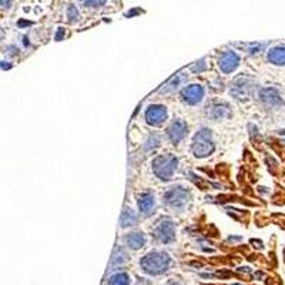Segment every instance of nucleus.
Wrapping results in <instances>:
<instances>
[{
	"instance_id": "nucleus-1",
	"label": "nucleus",
	"mask_w": 285,
	"mask_h": 285,
	"mask_svg": "<svg viewBox=\"0 0 285 285\" xmlns=\"http://www.w3.org/2000/svg\"><path fill=\"white\" fill-rule=\"evenodd\" d=\"M171 258L168 254L161 253V251H154V253L147 254L140 261L141 268L150 275H159L165 273L170 268Z\"/></svg>"
},
{
	"instance_id": "nucleus-2",
	"label": "nucleus",
	"mask_w": 285,
	"mask_h": 285,
	"mask_svg": "<svg viewBox=\"0 0 285 285\" xmlns=\"http://www.w3.org/2000/svg\"><path fill=\"white\" fill-rule=\"evenodd\" d=\"M177 157H174L173 154H164V156H159L157 159H154V161H153V171H154V174L160 180L168 181L173 177L176 168H177Z\"/></svg>"
},
{
	"instance_id": "nucleus-3",
	"label": "nucleus",
	"mask_w": 285,
	"mask_h": 285,
	"mask_svg": "<svg viewBox=\"0 0 285 285\" xmlns=\"http://www.w3.org/2000/svg\"><path fill=\"white\" fill-rule=\"evenodd\" d=\"M190 201V191L181 185L170 187L164 193V204L174 210H184Z\"/></svg>"
},
{
	"instance_id": "nucleus-4",
	"label": "nucleus",
	"mask_w": 285,
	"mask_h": 285,
	"mask_svg": "<svg viewBox=\"0 0 285 285\" xmlns=\"http://www.w3.org/2000/svg\"><path fill=\"white\" fill-rule=\"evenodd\" d=\"M214 151L213 136L208 128H201L193 140V153L196 157H207Z\"/></svg>"
},
{
	"instance_id": "nucleus-5",
	"label": "nucleus",
	"mask_w": 285,
	"mask_h": 285,
	"mask_svg": "<svg viewBox=\"0 0 285 285\" xmlns=\"http://www.w3.org/2000/svg\"><path fill=\"white\" fill-rule=\"evenodd\" d=\"M255 82L250 77H238L231 84V94L234 96L237 100H245L253 94Z\"/></svg>"
},
{
	"instance_id": "nucleus-6",
	"label": "nucleus",
	"mask_w": 285,
	"mask_h": 285,
	"mask_svg": "<svg viewBox=\"0 0 285 285\" xmlns=\"http://www.w3.org/2000/svg\"><path fill=\"white\" fill-rule=\"evenodd\" d=\"M153 235L159 241L164 242V244H168L171 241H174V238H176V230H174L173 221H171V220H163V221L160 222L159 225L156 227Z\"/></svg>"
},
{
	"instance_id": "nucleus-7",
	"label": "nucleus",
	"mask_w": 285,
	"mask_h": 285,
	"mask_svg": "<svg viewBox=\"0 0 285 285\" xmlns=\"http://www.w3.org/2000/svg\"><path fill=\"white\" fill-rule=\"evenodd\" d=\"M260 99L261 102L265 104L267 107L270 108H278L281 107L284 102L282 97L278 93V90L273 89V87H265L260 91Z\"/></svg>"
},
{
	"instance_id": "nucleus-8",
	"label": "nucleus",
	"mask_w": 285,
	"mask_h": 285,
	"mask_svg": "<svg viewBox=\"0 0 285 285\" xmlns=\"http://www.w3.org/2000/svg\"><path fill=\"white\" fill-rule=\"evenodd\" d=\"M240 64V57L234 51H224L218 59V66L222 73H233Z\"/></svg>"
},
{
	"instance_id": "nucleus-9",
	"label": "nucleus",
	"mask_w": 285,
	"mask_h": 285,
	"mask_svg": "<svg viewBox=\"0 0 285 285\" xmlns=\"http://www.w3.org/2000/svg\"><path fill=\"white\" fill-rule=\"evenodd\" d=\"M167 119V110L164 106H150L146 111V121L150 126H160Z\"/></svg>"
},
{
	"instance_id": "nucleus-10",
	"label": "nucleus",
	"mask_w": 285,
	"mask_h": 285,
	"mask_svg": "<svg viewBox=\"0 0 285 285\" xmlns=\"http://www.w3.org/2000/svg\"><path fill=\"white\" fill-rule=\"evenodd\" d=\"M181 97H183L184 102L188 103V104H197V103H200L204 97L203 86H200V84L187 86V87L183 89V91H181Z\"/></svg>"
},
{
	"instance_id": "nucleus-11",
	"label": "nucleus",
	"mask_w": 285,
	"mask_h": 285,
	"mask_svg": "<svg viewBox=\"0 0 285 285\" xmlns=\"http://www.w3.org/2000/svg\"><path fill=\"white\" fill-rule=\"evenodd\" d=\"M168 137L173 143H176L177 144L178 141H181V140L185 137V134H187V124L181 120H176L171 123V126L168 127Z\"/></svg>"
},
{
	"instance_id": "nucleus-12",
	"label": "nucleus",
	"mask_w": 285,
	"mask_h": 285,
	"mask_svg": "<svg viewBox=\"0 0 285 285\" xmlns=\"http://www.w3.org/2000/svg\"><path fill=\"white\" fill-rule=\"evenodd\" d=\"M156 207V200L151 193H144L139 197V208L144 216H150Z\"/></svg>"
},
{
	"instance_id": "nucleus-13",
	"label": "nucleus",
	"mask_w": 285,
	"mask_h": 285,
	"mask_svg": "<svg viewBox=\"0 0 285 285\" xmlns=\"http://www.w3.org/2000/svg\"><path fill=\"white\" fill-rule=\"evenodd\" d=\"M267 60L275 66H285V46L273 47L267 54Z\"/></svg>"
},
{
	"instance_id": "nucleus-14",
	"label": "nucleus",
	"mask_w": 285,
	"mask_h": 285,
	"mask_svg": "<svg viewBox=\"0 0 285 285\" xmlns=\"http://www.w3.org/2000/svg\"><path fill=\"white\" fill-rule=\"evenodd\" d=\"M228 116H230V107L227 104H216L210 110V117L216 121L224 120V119H227Z\"/></svg>"
},
{
	"instance_id": "nucleus-15",
	"label": "nucleus",
	"mask_w": 285,
	"mask_h": 285,
	"mask_svg": "<svg viewBox=\"0 0 285 285\" xmlns=\"http://www.w3.org/2000/svg\"><path fill=\"white\" fill-rule=\"evenodd\" d=\"M126 244L133 250H140L146 244V237L141 233H131L126 237Z\"/></svg>"
},
{
	"instance_id": "nucleus-16",
	"label": "nucleus",
	"mask_w": 285,
	"mask_h": 285,
	"mask_svg": "<svg viewBox=\"0 0 285 285\" xmlns=\"http://www.w3.org/2000/svg\"><path fill=\"white\" fill-rule=\"evenodd\" d=\"M184 82V74L183 73H180L177 76H174L171 79L170 82L165 83L164 87H161L160 91L161 93H171V91H174V90L178 89V86H181V83Z\"/></svg>"
},
{
	"instance_id": "nucleus-17",
	"label": "nucleus",
	"mask_w": 285,
	"mask_h": 285,
	"mask_svg": "<svg viewBox=\"0 0 285 285\" xmlns=\"http://www.w3.org/2000/svg\"><path fill=\"white\" fill-rule=\"evenodd\" d=\"M136 222H137V216L133 210H124L120 217L121 227H130V225H134Z\"/></svg>"
},
{
	"instance_id": "nucleus-18",
	"label": "nucleus",
	"mask_w": 285,
	"mask_h": 285,
	"mask_svg": "<svg viewBox=\"0 0 285 285\" xmlns=\"http://www.w3.org/2000/svg\"><path fill=\"white\" fill-rule=\"evenodd\" d=\"M108 285H130V277L126 273H117L108 279Z\"/></svg>"
},
{
	"instance_id": "nucleus-19",
	"label": "nucleus",
	"mask_w": 285,
	"mask_h": 285,
	"mask_svg": "<svg viewBox=\"0 0 285 285\" xmlns=\"http://www.w3.org/2000/svg\"><path fill=\"white\" fill-rule=\"evenodd\" d=\"M126 260H127V254L124 253V250H123V248H116V251H114L113 254V258H111V267L123 264Z\"/></svg>"
},
{
	"instance_id": "nucleus-20",
	"label": "nucleus",
	"mask_w": 285,
	"mask_h": 285,
	"mask_svg": "<svg viewBox=\"0 0 285 285\" xmlns=\"http://www.w3.org/2000/svg\"><path fill=\"white\" fill-rule=\"evenodd\" d=\"M238 46H242L244 47V50L250 53V54H255V53H258V51L264 47V45H261V43H248V45H238Z\"/></svg>"
},
{
	"instance_id": "nucleus-21",
	"label": "nucleus",
	"mask_w": 285,
	"mask_h": 285,
	"mask_svg": "<svg viewBox=\"0 0 285 285\" xmlns=\"http://www.w3.org/2000/svg\"><path fill=\"white\" fill-rule=\"evenodd\" d=\"M160 143H161V140H160L159 136H151L150 139L147 140V144L144 146L146 150H153V148H157L160 146Z\"/></svg>"
},
{
	"instance_id": "nucleus-22",
	"label": "nucleus",
	"mask_w": 285,
	"mask_h": 285,
	"mask_svg": "<svg viewBox=\"0 0 285 285\" xmlns=\"http://www.w3.org/2000/svg\"><path fill=\"white\" fill-rule=\"evenodd\" d=\"M67 17L69 22H77L79 20V10L74 6H69L67 9Z\"/></svg>"
},
{
	"instance_id": "nucleus-23",
	"label": "nucleus",
	"mask_w": 285,
	"mask_h": 285,
	"mask_svg": "<svg viewBox=\"0 0 285 285\" xmlns=\"http://www.w3.org/2000/svg\"><path fill=\"white\" fill-rule=\"evenodd\" d=\"M207 69V64H205V60H201V62H197L194 66H191V71L193 73H200V71H204Z\"/></svg>"
},
{
	"instance_id": "nucleus-24",
	"label": "nucleus",
	"mask_w": 285,
	"mask_h": 285,
	"mask_svg": "<svg viewBox=\"0 0 285 285\" xmlns=\"http://www.w3.org/2000/svg\"><path fill=\"white\" fill-rule=\"evenodd\" d=\"M106 2H84V6H89V7H99V6H103Z\"/></svg>"
},
{
	"instance_id": "nucleus-25",
	"label": "nucleus",
	"mask_w": 285,
	"mask_h": 285,
	"mask_svg": "<svg viewBox=\"0 0 285 285\" xmlns=\"http://www.w3.org/2000/svg\"><path fill=\"white\" fill-rule=\"evenodd\" d=\"M62 37H64V30L63 29H59L56 34V40H62Z\"/></svg>"
},
{
	"instance_id": "nucleus-26",
	"label": "nucleus",
	"mask_w": 285,
	"mask_h": 285,
	"mask_svg": "<svg viewBox=\"0 0 285 285\" xmlns=\"http://www.w3.org/2000/svg\"><path fill=\"white\" fill-rule=\"evenodd\" d=\"M167 285H184L183 282H180V281H177V279H173V281H170Z\"/></svg>"
},
{
	"instance_id": "nucleus-27",
	"label": "nucleus",
	"mask_w": 285,
	"mask_h": 285,
	"mask_svg": "<svg viewBox=\"0 0 285 285\" xmlns=\"http://www.w3.org/2000/svg\"><path fill=\"white\" fill-rule=\"evenodd\" d=\"M2 69H10V64H6V62H2Z\"/></svg>"
},
{
	"instance_id": "nucleus-28",
	"label": "nucleus",
	"mask_w": 285,
	"mask_h": 285,
	"mask_svg": "<svg viewBox=\"0 0 285 285\" xmlns=\"http://www.w3.org/2000/svg\"><path fill=\"white\" fill-rule=\"evenodd\" d=\"M2 7H10V2H2Z\"/></svg>"
}]
</instances>
